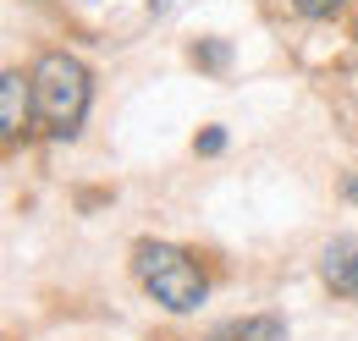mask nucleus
I'll use <instances>...</instances> for the list:
<instances>
[{
	"instance_id": "1",
	"label": "nucleus",
	"mask_w": 358,
	"mask_h": 341,
	"mask_svg": "<svg viewBox=\"0 0 358 341\" xmlns=\"http://www.w3.org/2000/svg\"><path fill=\"white\" fill-rule=\"evenodd\" d=\"M133 270H138V281H143V292L160 303V308H171V314H193L199 303L210 298V281L193 264V254H182L171 242H138Z\"/></svg>"
},
{
	"instance_id": "2",
	"label": "nucleus",
	"mask_w": 358,
	"mask_h": 341,
	"mask_svg": "<svg viewBox=\"0 0 358 341\" xmlns=\"http://www.w3.org/2000/svg\"><path fill=\"white\" fill-rule=\"evenodd\" d=\"M89 66L78 61V55H66V50H55L45 55L39 66H34V105H39V116H45V127L55 138H72L78 122H83V110H89Z\"/></svg>"
},
{
	"instance_id": "3",
	"label": "nucleus",
	"mask_w": 358,
	"mask_h": 341,
	"mask_svg": "<svg viewBox=\"0 0 358 341\" xmlns=\"http://www.w3.org/2000/svg\"><path fill=\"white\" fill-rule=\"evenodd\" d=\"M28 94H34V78H22V72H6V78H0V138H6V143L22 132Z\"/></svg>"
},
{
	"instance_id": "4",
	"label": "nucleus",
	"mask_w": 358,
	"mask_h": 341,
	"mask_svg": "<svg viewBox=\"0 0 358 341\" xmlns=\"http://www.w3.org/2000/svg\"><path fill=\"white\" fill-rule=\"evenodd\" d=\"M215 341H287V325H281L275 314H259V319H237V325H226Z\"/></svg>"
},
{
	"instance_id": "5",
	"label": "nucleus",
	"mask_w": 358,
	"mask_h": 341,
	"mask_svg": "<svg viewBox=\"0 0 358 341\" xmlns=\"http://www.w3.org/2000/svg\"><path fill=\"white\" fill-rule=\"evenodd\" d=\"M325 281L342 298H358V259H325Z\"/></svg>"
},
{
	"instance_id": "6",
	"label": "nucleus",
	"mask_w": 358,
	"mask_h": 341,
	"mask_svg": "<svg viewBox=\"0 0 358 341\" xmlns=\"http://www.w3.org/2000/svg\"><path fill=\"white\" fill-rule=\"evenodd\" d=\"M303 17H331V11H342V0H292Z\"/></svg>"
},
{
	"instance_id": "7",
	"label": "nucleus",
	"mask_w": 358,
	"mask_h": 341,
	"mask_svg": "<svg viewBox=\"0 0 358 341\" xmlns=\"http://www.w3.org/2000/svg\"><path fill=\"white\" fill-rule=\"evenodd\" d=\"M193 61H204V66H221L226 50H221V44H199V50H193Z\"/></svg>"
},
{
	"instance_id": "8",
	"label": "nucleus",
	"mask_w": 358,
	"mask_h": 341,
	"mask_svg": "<svg viewBox=\"0 0 358 341\" xmlns=\"http://www.w3.org/2000/svg\"><path fill=\"white\" fill-rule=\"evenodd\" d=\"M199 149H204V154H221V149H226V132H221V127H210L204 138H199Z\"/></svg>"
}]
</instances>
